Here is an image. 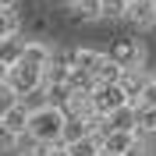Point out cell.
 I'll return each instance as SVG.
<instances>
[{"mask_svg":"<svg viewBox=\"0 0 156 156\" xmlns=\"http://www.w3.org/2000/svg\"><path fill=\"white\" fill-rule=\"evenodd\" d=\"M64 128H68V114L57 103H43V107L32 110L29 117V138L32 142H43V146H53L64 138Z\"/></svg>","mask_w":156,"mask_h":156,"instance_id":"1","label":"cell"},{"mask_svg":"<svg viewBox=\"0 0 156 156\" xmlns=\"http://www.w3.org/2000/svg\"><path fill=\"white\" fill-rule=\"evenodd\" d=\"M92 107H96V114H114V110L128 107V92L121 82H96V89H92Z\"/></svg>","mask_w":156,"mask_h":156,"instance_id":"2","label":"cell"},{"mask_svg":"<svg viewBox=\"0 0 156 156\" xmlns=\"http://www.w3.org/2000/svg\"><path fill=\"white\" fill-rule=\"evenodd\" d=\"M7 82L14 85V92H18V96H29V92L43 89V68H36V64H25V60H18V64H11V75H7Z\"/></svg>","mask_w":156,"mask_h":156,"instance_id":"3","label":"cell"},{"mask_svg":"<svg viewBox=\"0 0 156 156\" xmlns=\"http://www.w3.org/2000/svg\"><path fill=\"white\" fill-rule=\"evenodd\" d=\"M149 82H153V75H149L142 64H138V68H128V71H124L121 85H124L128 103H131V107H142V92H146V85H149Z\"/></svg>","mask_w":156,"mask_h":156,"instance_id":"4","label":"cell"},{"mask_svg":"<svg viewBox=\"0 0 156 156\" xmlns=\"http://www.w3.org/2000/svg\"><path fill=\"white\" fill-rule=\"evenodd\" d=\"M110 57H114L121 68H138V64L146 60V46H142L138 39H121V43L114 46V53H110Z\"/></svg>","mask_w":156,"mask_h":156,"instance_id":"5","label":"cell"},{"mask_svg":"<svg viewBox=\"0 0 156 156\" xmlns=\"http://www.w3.org/2000/svg\"><path fill=\"white\" fill-rule=\"evenodd\" d=\"M128 21L135 29H153L156 25V0H135V4H128Z\"/></svg>","mask_w":156,"mask_h":156,"instance_id":"6","label":"cell"},{"mask_svg":"<svg viewBox=\"0 0 156 156\" xmlns=\"http://www.w3.org/2000/svg\"><path fill=\"white\" fill-rule=\"evenodd\" d=\"M138 131H124V128H110L107 135H103V149H110V153H128V149L138 142Z\"/></svg>","mask_w":156,"mask_h":156,"instance_id":"7","label":"cell"},{"mask_svg":"<svg viewBox=\"0 0 156 156\" xmlns=\"http://www.w3.org/2000/svg\"><path fill=\"white\" fill-rule=\"evenodd\" d=\"M64 114L89 121V117L96 114V107H92V92H71V96L64 99Z\"/></svg>","mask_w":156,"mask_h":156,"instance_id":"8","label":"cell"},{"mask_svg":"<svg viewBox=\"0 0 156 156\" xmlns=\"http://www.w3.org/2000/svg\"><path fill=\"white\" fill-rule=\"evenodd\" d=\"M53 53H57V50L53 46H46V43H43V39H29V43H25V64H36V68H46L50 60H53Z\"/></svg>","mask_w":156,"mask_h":156,"instance_id":"9","label":"cell"},{"mask_svg":"<svg viewBox=\"0 0 156 156\" xmlns=\"http://www.w3.org/2000/svg\"><path fill=\"white\" fill-rule=\"evenodd\" d=\"M103 60H107V53H103V50H92V46H78V50H75V68L89 71L92 78H96V71L103 68Z\"/></svg>","mask_w":156,"mask_h":156,"instance_id":"10","label":"cell"},{"mask_svg":"<svg viewBox=\"0 0 156 156\" xmlns=\"http://www.w3.org/2000/svg\"><path fill=\"white\" fill-rule=\"evenodd\" d=\"M29 117H32V110L25 107V103H18V107H11L7 114H4V124H7L14 135H29Z\"/></svg>","mask_w":156,"mask_h":156,"instance_id":"11","label":"cell"},{"mask_svg":"<svg viewBox=\"0 0 156 156\" xmlns=\"http://www.w3.org/2000/svg\"><path fill=\"white\" fill-rule=\"evenodd\" d=\"M25 57V39H18V36H7V39H0V60L4 64H18V60Z\"/></svg>","mask_w":156,"mask_h":156,"instance_id":"12","label":"cell"},{"mask_svg":"<svg viewBox=\"0 0 156 156\" xmlns=\"http://www.w3.org/2000/svg\"><path fill=\"white\" fill-rule=\"evenodd\" d=\"M71 156H99L103 153V135H85V138H78V142H71L68 146Z\"/></svg>","mask_w":156,"mask_h":156,"instance_id":"13","label":"cell"},{"mask_svg":"<svg viewBox=\"0 0 156 156\" xmlns=\"http://www.w3.org/2000/svg\"><path fill=\"white\" fill-rule=\"evenodd\" d=\"M135 131H138L142 138L156 135V107H149V103L138 107V124H135Z\"/></svg>","mask_w":156,"mask_h":156,"instance_id":"14","label":"cell"},{"mask_svg":"<svg viewBox=\"0 0 156 156\" xmlns=\"http://www.w3.org/2000/svg\"><path fill=\"white\" fill-rule=\"evenodd\" d=\"M71 11H75L82 21H96V18H103V0H78Z\"/></svg>","mask_w":156,"mask_h":156,"instance_id":"15","label":"cell"},{"mask_svg":"<svg viewBox=\"0 0 156 156\" xmlns=\"http://www.w3.org/2000/svg\"><path fill=\"white\" fill-rule=\"evenodd\" d=\"M124 71H128V68H121V64H117V60H114V57L107 53L103 68L96 71V82H121V78H124Z\"/></svg>","mask_w":156,"mask_h":156,"instance_id":"16","label":"cell"},{"mask_svg":"<svg viewBox=\"0 0 156 156\" xmlns=\"http://www.w3.org/2000/svg\"><path fill=\"white\" fill-rule=\"evenodd\" d=\"M18 103H21V96L14 92V85L11 82H0V117L7 114L11 107H18Z\"/></svg>","mask_w":156,"mask_h":156,"instance_id":"17","label":"cell"},{"mask_svg":"<svg viewBox=\"0 0 156 156\" xmlns=\"http://www.w3.org/2000/svg\"><path fill=\"white\" fill-rule=\"evenodd\" d=\"M7 36H18V18H14L11 7H0V39H7Z\"/></svg>","mask_w":156,"mask_h":156,"instance_id":"18","label":"cell"},{"mask_svg":"<svg viewBox=\"0 0 156 156\" xmlns=\"http://www.w3.org/2000/svg\"><path fill=\"white\" fill-rule=\"evenodd\" d=\"M21 138H25V135H14V131L0 121V153H14V149L21 146Z\"/></svg>","mask_w":156,"mask_h":156,"instance_id":"19","label":"cell"},{"mask_svg":"<svg viewBox=\"0 0 156 156\" xmlns=\"http://www.w3.org/2000/svg\"><path fill=\"white\" fill-rule=\"evenodd\" d=\"M103 18H110V21L128 18V0H103Z\"/></svg>","mask_w":156,"mask_h":156,"instance_id":"20","label":"cell"},{"mask_svg":"<svg viewBox=\"0 0 156 156\" xmlns=\"http://www.w3.org/2000/svg\"><path fill=\"white\" fill-rule=\"evenodd\" d=\"M124 156H153V153H149V146H146V138H138V142H135V146H131V149H128Z\"/></svg>","mask_w":156,"mask_h":156,"instance_id":"21","label":"cell"},{"mask_svg":"<svg viewBox=\"0 0 156 156\" xmlns=\"http://www.w3.org/2000/svg\"><path fill=\"white\" fill-rule=\"evenodd\" d=\"M142 103H149V107H156V78L146 85V92H142Z\"/></svg>","mask_w":156,"mask_h":156,"instance_id":"22","label":"cell"},{"mask_svg":"<svg viewBox=\"0 0 156 156\" xmlns=\"http://www.w3.org/2000/svg\"><path fill=\"white\" fill-rule=\"evenodd\" d=\"M7 75H11V68L4 64V60H0V82H7Z\"/></svg>","mask_w":156,"mask_h":156,"instance_id":"23","label":"cell"},{"mask_svg":"<svg viewBox=\"0 0 156 156\" xmlns=\"http://www.w3.org/2000/svg\"><path fill=\"white\" fill-rule=\"evenodd\" d=\"M14 4H18V0H0V7H14Z\"/></svg>","mask_w":156,"mask_h":156,"instance_id":"24","label":"cell"},{"mask_svg":"<svg viewBox=\"0 0 156 156\" xmlns=\"http://www.w3.org/2000/svg\"><path fill=\"white\" fill-rule=\"evenodd\" d=\"M99 156H124V153H110V149H103V153H99Z\"/></svg>","mask_w":156,"mask_h":156,"instance_id":"25","label":"cell"},{"mask_svg":"<svg viewBox=\"0 0 156 156\" xmlns=\"http://www.w3.org/2000/svg\"><path fill=\"white\" fill-rule=\"evenodd\" d=\"M64 4H68V7H75V4H78V0H64Z\"/></svg>","mask_w":156,"mask_h":156,"instance_id":"26","label":"cell"},{"mask_svg":"<svg viewBox=\"0 0 156 156\" xmlns=\"http://www.w3.org/2000/svg\"><path fill=\"white\" fill-rule=\"evenodd\" d=\"M128 4H135V0H128Z\"/></svg>","mask_w":156,"mask_h":156,"instance_id":"27","label":"cell"}]
</instances>
